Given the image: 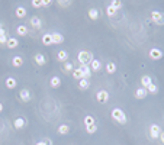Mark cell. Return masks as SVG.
<instances>
[{"label":"cell","mask_w":164,"mask_h":145,"mask_svg":"<svg viewBox=\"0 0 164 145\" xmlns=\"http://www.w3.org/2000/svg\"><path fill=\"white\" fill-rule=\"evenodd\" d=\"M87 15H89V18H90L92 20H97L99 19V9H96V7H92V9H89Z\"/></svg>","instance_id":"20"},{"label":"cell","mask_w":164,"mask_h":145,"mask_svg":"<svg viewBox=\"0 0 164 145\" xmlns=\"http://www.w3.org/2000/svg\"><path fill=\"white\" fill-rule=\"evenodd\" d=\"M77 59H79L80 66H90V62L94 58H93V54L90 51H80L77 54Z\"/></svg>","instance_id":"2"},{"label":"cell","mask_w":164,"mask_h":145,"mask_svg":"<svg viewBox=\"0 0 164 145\" xmlns=\"http://www.w3.org/2000/svg\"><path fill=\"white\" fill-rule=\"evenodd\" d=\"M148 55H150L151 59H154V61H158V59L163 58V51L160 49V48H151L150 52H148Z\"/></svg>","instance_id":"4"},{"label":"cell","mask_w":164,"mask_h":145,"mask_svg":"<svg viewBox=\"0 0 164 145\" xmlns=\"http://www.w3.org/2000/svg\"><path fill=\"white\" fill-rule=\"evenodd\" d=\"M105 68H106V71L109 72V74H115L118 67H116V64H115V62H108V64L105 66Z\"/></svg>","instance_id":"26"},{"label":"cell","mask_w":164,"mask_h":145,"mask_svg":"<svg viewBox=\"0 0 164 145\" xmlns=\"http://www.w3.org/2000/svg\"><path fill=\"white\" fill-rule=\"evenodd\" d=\"M7 33L6 35H3V36H0V45H6V42H7Z\"/></svg>","instance_id":"36"},{"label":"cell","mask_w":164,"mask_h":145,"mask_svg":"<svg viewBox=\"0 0 164 145\" xmlns=\"http://www.w3.org/2000/svg\"><path fill=\"white\" fill-rule=\"evenodd\" d=\"M151 20L155 23V25H164V13L158 12V10H152L151 12Z\"/></svg>","instance_id":"3"},{"label":"cell","mask_w":164,"mask_h":145,"mask_svg":"<svg viewBox=\"0 0 164 145\" xmlns=\"http://www.w3.org/2000/svg\"><path fill=\"white\" fill-rule=\"evenodd\" d=\"M80 68H81V71H83V77L87 79V80L90 79V76H92V70H90V67L89 66H81Z\"/></svg>","instance_id":"25"},{"label":"cell","mask_w":164,"mask_h":145,"mask_svg":"<svg viewBox=\"0 0 164 145\" xmlns=\"http://www.w3.org/2000/svg\"><path fill=\"white\" fill-rule=\"evenodd\" d=\"M50 86L53 87V89H58V87L61 86V79L57 77V76L51 77V80H50Z\"/></svg>","instance_id":"19"},{"label":"cell","mask_w":164,"mask_h":145,"mask_svg":"<svg viewBox=\"0 0 164 145\" xmlns=\"http://www.w3.org/2000/svg\"><path fill=\"white\" fill-rule=\"evenodd\" d=\"M89 87H90V81H89L87 79H81L79 81V89L80 90H87Z\"/></svg>","instance_id":"24"},{"label":"cell","mask_w":164,"mask_h":145,"mask_svg":"<svg viewBox=\"0 0 164 145\" xmlns=\"http://www.w3.org/2000/svg\"><path fill=\"white\" fill-rule=\"evenodd\" d=\"M63 71L66 72V74H70V72L74 71V66H73L70 61H66V62L63 64Z\"/></svg>","instance_id":"22"},{"label":"cell","mask_w":164,"mask_h":145,"mask_svg":"<svg viewBox=\"0 0 164 145\" xmlns=\"http://www.w3.org/2000/svg\"><path fill=\"white\" fill-rule=\"evenodd\" d=\"M160 139H161V142L164 144V132H161V135H160Z\"/></svg>","instance_id":"40"},{"label":"cell","mask_w":164,"mask_h":145,"mask_svg":"<svg viewBox=\"0 0 164 145\" xmlns=\"http://www.w3.org/2000/svg\"><path fill=\"white\" fill-rule=\"evenodd\" d=\"M71 74H73V77H74L76 80H79V81L81 79H84V77H83V71H81V68H80V67H79V68H74V71H73Z\"/></svg>","instance_id":"29"},{"label":"cell","mask_w":164,"mask_h":145,"mask_svg":"<svg viewBox=\"0 0 164 145\" xmlns=\"http://www.w3.org/2000/svg\"><path fill=\"white\" fill-rule=\"evenodd\" d=\"M160 135H161V128L158 125H155V123H152L150 126V137L152 139H157L160 138Z\"/></svg>","instance_id":"5"},{"label":"cell","mask_w":164,"mask_h":145,"mask_svg":"<svg viewBox=\"0 0 164 145\" xmlns=\"http://www.w3.org/2000/svg\"><path fill=\"white\" fill-rule=\"evenodd\" d=\"M93 123H96V122H94V118L90 116V115H87V116L84 118V125L89 126V125H93Z\"/></svg>","instance_id":"34"},{"label":"cell","mask_w":164,"mask_h":145,"mask_svg":"<svg viewBox=\"0 0 164 145\" xmlns=\"http://www.w3.org/2000/svg\"><path fill=\"white\" fill-rule=\"evenodd\" d=\"M19 97L23 103H28V102L31 100V97H32V94H31V92H29L28 89H22L19 92Z\"/></svg>","instance_id":"7"},{"label":"cell","mask_w":164,"mask_h":145,"mask_svg":"<svg viewBox=\"0 0 164 145\" xmlns=\"http://www.w3.org/2000/svg\"><path fill=\"white\" fill-rule=\"evenodd\" d=\"M35 145H46V144H45V142H44V141H39V142H36V144H35Z\"/></svg>","instance_id":"41"},{"label":"cell","mask_w":164,"mask_h":145,"mask_svg":"<svg viewBox=\"0 0 164 145\" xmlns=\"http://www.w3.org/2000/svg\"><path fill=\"white\" fill-rule=\"evenodd\" d=\"M147 92L151 93V94H157V93H158V87L152 83V84H150V86L147 87Z\"/></svg>","instance_id":"32"},{"label":"cell","mask_w":164,"mask_h":145,"mask_svg":"<svg viewBox=\"0 0 164 145\" xmlns=\"http://www.w3.org/2000/svg\"><path fill=\"white\" fill-rule=\"evenodd\" d=\"M42 44L44 45H53V36H51V33L42 35Z\"/></svg>","instance_id":"27"},{"label":"cell","mask_w":164,"mask_h":145,"mask_svg":"<svg viewBox=\"0 0 164 145\" xmlns=\"http://www.w3.org/2000/svg\"><path fill=\"white\" fill-rule=\"evenodd\" d=\"M57 59H58V62H66V61H68V52H67L66 49L58 51V54H57Z\"/></svg>","instance_id":"11"},{"label":"cell","mask_w":164,"mask_h":145,"mask_svg":"<svg viewBox=\"0 0 164 145\" xmlns=\"http://www.w3.org/2000/svg\"><path fill=\"white\" fill-rule=\"evenodd\" d=\"M16 32H18L19 36H26L28 35V28L25 26V25H19V26L16 28Z\"/></svg>","instance_id":"28"},{"label":"cell","mask_w":164,"mask_h":145,"mask_svg":"<svg viewBox=\"0 0 164 145\" xmlns=\"http://www.w3.org/2000/svg\"><path fill=\"white\" fill-rule=\"evenodd\" d=\"M41 5L42 6H50V5H53V2L51 0H41Z\"/></svg>","instance_id":"38"},{"label":"cell","mask_w":164,"mask_h":145,"mask_svg":"<svg viewBox=\"0 0 164 145\" xmlns=\"http://www.w3.org/2000/svg\"><path fill=\"white\" fill-rule=\"evenodd\" d=\"M109 5H111V6H113L115 9H116V10H119V9L122 7V2H121V0H112Z\"/></svg>","instance_id":"35"},{"label":"cell","mask_w":164,"mask_h":145,"mask_svg":"<svg viewBox=\"0 0 164 145\" xmlns=\"http://www.w3.org/2000/svg\"><path fill=\"white\" fill-rule=\"evenodd\" d=\"M15 15H16V18L23 19V18L26 16V9H25L23 6H18L16 7V10H15Z\"/></svg>","instance_id":"16"},{"label":"cell","mask_w":164,"mask_h":145,"mask_svg":"<svg viewBox=\"0 0 164 145\" xmlns=\"http://www.w3.org/2000/svg\"><path fill=\"white\" fill-rule=\"evenodd\" d=\"M12 66L16 67V68L22 67L23 66V57H20V55H15L13 58H12Z\"/></svg>","instance_id":"14"},{"label":"cell","mask_w":164,"mask_h":145,"mask_svg":"<svg viewBox=\"0 0 164 145\" xmlns=\"http://www.w3.org/2000/svg\"><path fill=\"white\" fill-rule=\"evenodd\" d=\"M29 23H31V26L35 28V29H41V28H42V20H41L38 16H33V18H31Z\"/></svg>","instance_id":"9"},{"label":"cell","mask_w":164,"mask_h":145,"mask_svg":"<svg viewBox=\"0 0 164 145\" xmlns=\"http://www.w3.org/2000/svg\"><path fill=\"white\" fill-rule=\"evenodd\" d=\"M3 112V103H0V113Z\"/></svg>","instance_id":"42"},{"label":"cell","mask_w":164,"mask_h":145,"mask_svg":"<svg viewBox=\"0 0 164 145\" xmlns=\"http://www.w3.org/2000/svg\"><path fill=\"white\" fill-rule=\"evenodd\" d=\"M25 125H26V120H25L23 118H16V119H15L13 126L16 128V129H23Z\"/></svg>","instance_id":"15"},{"label":"cell","mask_w":164,"mask_h":145,"mask_svg":"<svg viewBox=\"0 0 164 145\" xmlns=\"http://www.w3.org/2000/svg\"><path fill=\"white\" fill-rule=\"evenodd\" d=\"M5 84H6V87L9 89V90H13L15 87L18 86V81H16L15 77H7L6 81H5Z\"/></svg>","instance_id":"10"},{"label":"cell","mask_w":164,"mask_h":145,"mask_svg":"<svg viewBox=\"0 0 164 145\" xmlns=\"http://www.w3.org/2000/svg\"><path fill=\"white\" fill-rule=\"evenodd\" d=\"M96 99H97L99 103H108L109 100V93L106 90H99L97 94H96Z\"/></svg>","instance_id":"6"},{"label":"cell","mask_w":164,"mask_h":145,"mask_svg":"<svg viewBox=\"0 0 164 145\" xmlns=\"http://www.w3.org/2000/svg\"><path fill=\"white\" fill-rule=\"evenodd\" d=\"M86 131H87V133H94V132L97 131V125L96 123H93V125H89V126H86Z\"/></svg>","instance_id":"33"},{"label":"cell","mask_w":164,"mask_h":145,"mask_svg":"<svg viewBox=\"0 0 164 145\" xmlns=\"http://www.w3.org/2000/svg\"><path fill=\"white\" fill-rule=\"evenodd\" d=\"M44 142H45L46 145H53V141H51L50 138H45V139H44Z\"/></svg>","instance_id":"39"},{"label":"cell","mask_w":164,"mask_h":145,"mask_svg":"<svg viewBox=\"0 0 164 145\" xmlns=\"http://www.w3.org/2000/svg\"><path fill=\"white\" fill-rule=\"evenodd\" d=\"M90 70H92V72L93 71H99L100 68H102V62L99 61V59H93L92 62H90Z\"/></svg>","instance_id":"21"},{"label":"cell","mask_w":164,"mask_h":145,"mask_svg":"<svg viewBox=\"0 0 164 145\" xmlns=\"http://www.w3.org/2000/svg\"><path fill=\"white\" fill-rule=\"evenodd\" d=\"M33 59H35V64L36 66H45L46 64V58H45V55L44 54H35V57H33Z\"/></svg>","instance_id":"8"},{"label":"cell","mask_w":164,"mask_h":145,"mask_svg":"<svg viewBox=\"0 0 164 145\" xmlns=\"http://www.w3.org/2000/svg\"><path fill=\"white\" fill-rule=\"evenodd\" d=\"M57 133L58 135H67V133H70V125H67V123L60 125L58 129H57Z\"/></svg>","instance_id":"17"},{"label":"cell","mask_w":164,"mask_h":145,"mask_svg":"<svg viewBox=\"0 0 164 145\" xmlns=\"http://www.w3.org/2000/svg\"><path fill=\"white\" fill-rule=\"evenodd\" d=\"M111 116L112 119L116 122V123H121V125H125L126 123V115H125V112L122 110V109H119V107H113L111 112Z\"/></svg>","instance_id":"1"},{"label":"cell","mask_w":164,"mask_h":145,"mask_svg":"<svg viewBox=\"0 0 164 145\" xmlns=\"http://www.w3.org/2000/svg\"><path fill=\"white\" fill-rule=\"evenodd\" d=\"M147 94H148V92H147V89H144V87H138L137 90H135V97L137 99H145Z\"/></svg>","instance_id":"13"},{"label":"cell","mask_w":164,"mask_h":145,"mask_svg":"<svg viewBox=\"0 0 164 145\" xmlns=\"http://www.w3.org/2000/svg\"><path fill=\"white\" fill-rule=\"evenodd\" d=\"M150 84H152V79H151L150 76H142V77H141V87L147 89Z\"/></svg>","instance_id":"18"},{"label":"cell","mask_w":164,"mask_h":145,"mask_svg":"<svg viewBox=\"0 0 164 145\" xmlns=\"http://www.w3.org/2000/svg\"><path fill=\"white\" fill-rule=\"evenodd\" d=\"M31 5H32L33 7H42V5H41V0H32V2H31Z\"/></svg>","instance_id":"37"},{"label":"cell","mask_w":164,"mask_h":145,"mask_svg":"<svg viewBox=\"0 0 164 145\" xmlns=\"http://www.w3.org/2000/svg\"><path fill=\"white\" fill-rule=\"evenodd\" d=\"M57 5L61 6V7H70L73 5V2H70V0H58Z\"/></svg>","instance_id":"31"},{"label":"cell","mask_w":164,"mask_h":145,"mask_svg":"<svg viewBox=\"0 0 164 145\" xmlns=\"http://www.w3.org/2000/svg\"><path fill=\"white\" fill-rule=\"evenodd\" d=\"M19 45V41L16 39V38H7V42H6V46L7 48H16V46Z\"/></svg>","instance_id":"23"},{"label":"cell","mask_w":164,"mask_h":145,"mask_svg":"<svg viewBox=\"0 0 164 145\" xmlns=\"http://www.w3.org/2000/svg\"><path fill=\"white\" fill-rule=\"evenodd\" d=\"M116 12H118V10H116V9H115L113 6H111V5L106 7V15H108L109 18H113V16L116 15Z\"/></svg>","instance_id":"30"},{"label":"cell","mask_w":164,"mask_h":145,"mask_svg":"<svg viewBox=\"0 0 164 145\" xmlns=\"http://www.w3.org/2000/svg\"><path fill=\"white\" fill-rule=\"evenodd\" d=\"M51 36H53V45L54 44H63V42H64V36H63L60 32L51 33Z\"/></svg>","instance_id":"12"}]
</instances>
